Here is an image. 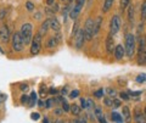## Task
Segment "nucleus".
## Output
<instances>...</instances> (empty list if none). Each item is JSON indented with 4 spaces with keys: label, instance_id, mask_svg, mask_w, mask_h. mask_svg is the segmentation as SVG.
<instances>
[{
    "label": "nucleus",
    "instance_id": "23",
    "mask_svg": "<svg viewBox=\"0 0 146 123\" xmlns=\"http://www.w3.org/2000/svg\"><path fill=\"white\" fill-rule=\"evenodd\" d=\"M36 100H38V95H36L35 92H32L31 95H29V107H33L34 105L36 104Z\"/></svg>",
    "mask_w": 146,
    "mask_h": 123
},
{
    "label": "nucleus",
    "instance_id": "26",
    "mask_svg": "<svg viewBox=\"0 0 146 123\" xmlns=\"http://www.w3.org/2000/svg\"><path fill=\"white\" fill-rule=\"evenodd\" d=\"M105 92L107 93V95H108V98H116L117 96V90L115 89V88H106V90H105Z\"/></svg>",
    "mask_w": 146,
    "mask_h": 123
},
{
    "label": "nucleus",
    "instance_id": "42",
    "mask_svg": "<svg viewBox=\"0 0 146 123\" xmlns=\"http://www.w3.org/2000/svg\"><path fill=\"white\" fill-rule=\"evenodd\" d=\"M31 118L33 121H38L39 118H40V115H39L38 112H34V113H32V115H31Z\"/></svg>",
    "mask_w": 146,
    "mask_h": 123
},
{
    "label": "nucleus",
    "instance_id": "53",
    "mask_svg": "<svg viewBox=\"0 0 146 123\" xmlns=\"http://www.w3.org/2000/svg\"><path fill=\"white\" fill-rule=\"evenodd\" d=\"M43 123H50L49 118H46V117H45V118H44V121H43Z\"/></svg>",
    "mask_w": 146,
    "mask_h": 123
},
{
    "label": "nucleus",
    "instance_id": "30",
    "mask_svg": "<svg viewBox=\"0 0 146 123\" xmlns=\"http://www.w3.org/2000/svg\"><path fill=\"white\" fill-rule=\"evenodd\" d=\"M61 108L63 110V112H70V111H71V105L68 104L66 100H63V101H62V107H61Z\"/></svg>",
    "mask_w": 146,
    "mask_h": 123
},
{
    "label": "nucleus",
    "instance_id": "1",
    "mask_svg": "<svg viewBox=\"0 0 146 123\" xmlns=\"http://www.w3.org/2000/svg\"><path fill=\"white\" fill-rule=\"evenodd\" d=\"M125 56L128 59H133L135 55V50H136V39L135 35L133 33H127L125 34Z\"/></svg>",
    "mask_w": 146,
    "mask_h": 123
},
{
    "label": "nucleus",
    "instance_id": "32",
    "mask_svg": "<svg viewBox=\"0 0 146 123\" xmlns=\"http://www.w3.org/2000/svg\"><path fill=\"white\" fill-rule=\"evenodd\" d=\"M104 94H105V90L101 88V89H99V90H96V92L94 93V95H95V98H98V99H101L102 96H104Z\"/></svg>",
    "mask_w": 146,
    "mask_h": 123
},
{
    "label": "nucleus",
    "instance_id": "44",
    "mask_svg": "<svg viewBox=\"0 0 146 123\" xmlns=\"http://www.w3.org/2000/svg\"><path fill=\"white\" fill-rule=\"evenodd\" d=\"M80 106H82L83 110H85V108H86V100L84 98H80Z\"/></svg>",
    "mask_w": 146,
    "mask_h": 123
},
{
    "label": "nucleus",
    "instance_id": "28",
    "mask_svg": "<svg viewBox=\"0 0 146 123\" xmlns=\"http://www.w3.org/2000/svg\"><path fill=\"white\" fill-rule=\"evenodd\" d=\"M20 102H21L22 105H28V104H29V95L22 94L21 98H20Z\"/></svg>",
    "mask_w": 146,
    "mask_h": 123
},
{
    "label": "nucleus",
    "instance_id": "24",
    "mask_svg": "<svg viewBox=\"0 0 146 123\" xmlns=\"http://www.w3.org/2000/svg\"><path fill=\"white\" fill-rule=\"evenodd\" d=\"M131 4V0H121L119 1V10L123 12L125 11V9H128V6H129Z\"/></svg>",
    "mask_w": 146,
    "mask_h": 123
},
{
    "label": "nucleus",
    "instance_id": "12",
    "mask_svg": "<svg viewBox=\"0 0 146 123\" xmlns=\"http://www.w3.org/2000/svg\"><path fill=\"white\" fill-rule=\"evenodd\" d=\"M115 42H113V35L112 34H110L107 35V38H106V51L108 54H112L113 51H115Z\"/></svg>",
    "mask_w": 146,
    "mask_h": 123
},
{
    "label": "nucleus",
    "instance_id": "41",
    "mask_svg": "<svg viewBox=\"0 0 146 123\" xmlns=\"http://www.w3.org/2000/svg\"><path fill=\"white\" fill-rule=\"evenodd\" d=\"M6 13H7V10L6 9H1V10H0V20H4V17L6 16Z\"/></svg>",
    "mask_w": 146,
    "mask_h": 123
},
{
    "label": "nucleus",
    "instance_id": "19",
    "mask_svg": "<svg viewBox=\"0 0 146 123\" xmlns=\"http://www.w3.org/2000/svg\"><path fill=\"white\" fill-rule=\"evenodd\" d=\"M115 0H104V5H102V11L104 12H108L110 9L112 7Z\"/></svg>",
    "mask_w": 146,
    "mask_h": 123
},
{
    "label": "nucleus",
    "instance_id": "50",
    "mask_svg": "<svg viewBox=\"0 0 146 123\" xmlns=\"http://www.w3.org/2000/svg\"><path fill=\"white\" fill-rule=\"evenodd\" d=\"M55 113H56V115H61V113H63V110L62 108H58V110L55 111Z\"/></svg>",
    "mask_w": 146,
    "mask_h": 123
},
{
    "label": "nucleus",
    "instance_id": "5",
    "mask_svg": "<svg viewBox=\"0 0 146 123\" xmlns=\"http://www.w3.org/2000/svg\"><path fill=\"white\" fill-rule=\"evenodd\" d=\"M84 35H85V40L90 42L94 37V20L93 19H86L85 25H84Z\"/></svg>",
    "mask_w": 146,
    "mask_h": 123
},
{
    "label": "nucleus",
    "instance_id": "51",
    "mask_svg": "<svg viewBox=\"0 0 146 123\" xmlns=\"http://www.w3.org/2000/svg\"><path fill=\"white\" fill-rule=\"evenodd\" d=\"M78 121H79V123H88L84 117H83V118H78Z\"/></svg>",
    "mask_w": 146,
    "mask_h": 123
},
{
    "label": "nucleus",
    "instance_id": "55",
    "mask_svg": "<svg viewBox=\"0 0 146 123\" xmlns=\"http://www.w3.org/2000/svg\"><path fill=\"white\" fill-rule=\"evenodd\" d=\"M61 1H66V0H61Z\"/></svg>",
    "mask_w": 146,
    "mask_h": 123
},
{
    "label": "nucleus",
    "instance_id": "56",
    "mask_svg": "<svg viewBox=\"0 0 146 123\" xmlns=\"http://www.w3.org/2000/svg\"><path fill=\"white\" fill-rule=\"evenodd\" d=\"M73 1H77V0H73Z\"/></svg>",
    "mask_w": 146,
    "mask_h": 123
},
{
    "label": "nucleus",
    "instance_id": "21",
    "mask_svg": "<svg viewBox=\"0 0 146 123\" xmlns=\"http://www.w3.org/2000/svg\"><path fill=\"white\" fill-rule=\"evenodd\" d=\"M128 21L131 22V23L134 22V5L133 4H130L128 6Z\"/></svg>",
    "mask_w": 146,
    "mask_h": 123
},
{
    "label": "nucleus",
    "instance_id": "54",
    "mask_svg": "<svg viewBox=\"0 0 146 123\" xmlns=\"http://www.w3.org/2000/svg\"><path fill=\"white\" fill-rule=\"evenodd\" d=\"M144 113H145V117H146V107H145V111H144Z\"/></svg>",
    "mask_w": 146,
    "mask_h": 123
},
{
    "label": "nucleus",
    "instance_id": "27",
    "mask_svg": "<svg viewBox=\"0 0 146 123\" xmlns=\"http://www.w3.org/2000/svg\"><path fill=\"white\" fill-rule=\"evenodd\" d=\"M71 11V5H67L63 7V10H62V17H63V22H66L67 21V15L70 13Z\"/></svg>",
    "mask_w": 146,
    "mask_h": 123
},
{
    "label": "nucleus",
    "instance_id": "25",
    "mask_svg": "<svg viewBox=\"0 0 146 123\" xmlns=\"http://www.w3.org/2000/svg\"><path fill=\"white\" fill-rule=\"evenodd\" d=\"M80 111H82V107H79L78 105H76V104L71 105V112H72L74 116H79Z\"/></svg>",
    "mask_w": 146,
    "mask_h": 123
},
{
    "label": "nucleus",
    "instance_id": "43",
    "mask_svg": "<svg viewBox=\"0 0 146 123\" xmlns=\"http://www.w3.org/2000/svg\"><path fill=\"white\" fill-rule=\"evenodd\" d=\"M128 94H129L130 98H134V96H139V95H141V92H128Z\"/></svg>",
    "mask_w": 146,
    "mask_h": 123
},
{
    "label": "nucleus",
    "instance_id": "20",
    "mask_svg": "<svg viewBox=\"0 0 146 123\" xmlns=\"http://www.w3.org/2000/svg\"><path fill=\"white\" fill-rule=\"evenodd\" d=\"M140 16H141V22L146 21V0H144L143 4H141V9H140Z\"/></svg>",
    "mask_w": 146,
    "mask_h": 123
},
{
    "label": "nucleus",
    "instance_id": "37",
    "mask_svg": "<svg viewBox=\"0 0 146 123\" xmlns=\"http://www.w3.org/2000/svg\"><path fill=\"white\" fill-rule=\"evenodd\" d=\"M78 25H79V22H78V20H76V22H74V26H73V31H72V35L74 37L76 35V33L78 32Z\"/></svg>",
    "mask_w": 146,
    "mask_h": 123
},
{
    "label": "nucleus",
    "instance_id": "29",
    "mask_svg": "<svg viewBox=\"0 0 146 123\" xmlns=\"http://www.w3.org/2000/svg\"><path fill=\"white\" fill-rule=\"evenodd\" d=\"M138 83H145L146 82V73H140L136 76V79H135Z\"/></svg>",
    "mask_w": 146,
    "mask_h": 123
},
{
    "label": "nucleus",
    "instance_id": "11",
    "mask_svg": "<svg viewBox=\"0 0 146 123\" xmlns=\"http://www.w3.org/2000/svg\"><path fill=\"white\" fill-rule=\"evenodd\" d=\"M113 55H115L116 60H122V59L125 56V49H124V47H123L122 44L116 45L115 51H113Z\"/></svg>",
    "mask_w": 146,
    "mask_h": 123
},
{
    "label": "nucleus",
    "instance_id": "8",
    "mask_svg": "<svg viewBox=\"0 0 146 123\" xmlns=\"http://www.w3.org/2000/svg\"><path fill=\"white\" fill-rule=\"evenodd\" d=\"M85 42L86 40H85V35H84V29L79 28L78 32H77L76 35H74V47L79 50V49L83 48Z\"/></svg>",
    "mask_w": 146,
    "mask_h": 123
},
{
    "label": "nucleus",
    "instance_id": "45",
    "mask_svg": "<svg viewBox=\"0 0 146 123\" xmlns=\"http://www.w3.org/2000/svg\"><path fill=\"white\" fill-rule=\"evenodd\" d=\"M52 7V13H55V12H57L58 10H60V7H58V4L56 3V4H55V5L54 6H51Z\"/></svg>",
    "mask_w": 146,
    "mask_h": 123
},
{
    "label": "nucleus",
    "instance_id": "10",
    "mask_svg": "<svg viewBox=\"0 0 146 123\" xmlns=\"http://www.w3.org/2000/svg\"><path fill=\"white\" fill-rule=\"evenodd\" d=\"M133 118H134V122L135 123H146V117H145V113L141 108L136 107L134 110L133 113Z\"/></svg>",
    "mask_w": 146,
    "mask_h": 123
},
{
    "label": "nucleus",
    "instance_id": "15",
    "mask_svg": "<svg viewBox=\"0 0 146 123\" xmlns=\"http://www.w3.org/2000/svg\"><path fill=\"white\" fill-rule=\"evenodd\" d=\"M58 44H60V42H58L57 38L55 37V35H54V37H50V38L46 40V48H48V49H54V48H56Z\"/></svg>",
    "mask_w": 146,
    "mask_h": 123
},
{
    "label": "nucleus",
    "instance_id": "52",
    "mask_svg": "<svg viewBox=\"0 0 146 123\" xmlns=\"http://www.w3.org/2000/svg\"><path fill=\"white\" fill-rule=\"evenodd\" d=\"M55 123H66V122L62 121V120H56V121H55Z\"/></svg>",
    "mask_w": 146,
    "mask_h": 123
},
{
    "label": "nucleus",
    "instance_id": "39",
    "mask_svg": "<svg viewBox=\"0 0 146 123\" xmlns=\"http://www.w3.org/2000/svg\"><path fill=\"white\" fill-rule=\"evenodd\" d=\"M86 108H94V102L91 99H86Z\"/></svg>",
    "mask_w": 146,
    "mask_h": 123
},
{
    "label": "nucleus",
    "instance_id": "35",
    "mask_svg": "<svg viewBox=\"0 0 146 123\" xmlns=\"http://www.w3.org/2000/svg\"><path fill=\"white\" fill-rule=\"evenodd\" d=\"M112 102H113V99L112 98H105L104 99V104L108 107H112Z\"/></svg>",
    "mask_w": 146,
    "mask_h": 123
},
{
    "label": "nucleus",
    "instance_id": "33",
    "mask_svg": "<svg viewBox=\"0 0 146 123\" xmlns=\"http://www.w3.org/2000/svg\"><path fill=\"white\" fill-rule=\"evenodd\" d=\"M121 100L119 99H116V98H113V102H112V107L113 108H118V107H121Z\"/></svg>",
    "mask_w": 146,
    "mask_h": 123
},
{
    "label": "nucleus",
    "instance_id": "46",
    "mask_svg": "<svg viewBox=\"0 0 146 123\" xmlns=\"http://www.w3.org/2000/svg\"><path fill=\"white\" fill-rule=\"evenodd\" d=\"M46 4L49 6H54L55 4H56V1H55V0H46Z\"/></svg>",
    "mask_w": 146,
    "mask_h": 123
},
{
    "label": "nucleus",
    "instance_id": "3",
    "mask_svg": "<svg viewBox=\"0 0 146 123\" xmlns=\"http://www.w3.org/2000/svg\"><path fill=\"white\" fill-rule=\"evenodd\" d=\"M42 43H43V35L38 32L33 37V40L31 43V49H29L31 55H38L42 51Z\"/></svg>",
    "mask_w": 146,
    "mask_h": 123
},
{
    "label": "nucleus",
    "instance_id": "7",
    "mask_svg": "<svg viewBox=\"0 0 146 123\" xmlns=\"http://www.w3.org/2000/svg\"><path fill=\"white\" fill-rule=\"evenodd\" d=\"M85 1H86V0H77L76 4H74V6L71 9V11H70V17H71L73 21H76L77 19H78V16H79V13H80V11H82V9H83V6H84Z\"/></svg>",
    "mask_w": 146,
    "mask_h": 123
},
{
    "label": "nucleus",
    "instance_id": "48",
    "mask_svg": "<svg viewBox=\"0 0 146 123\" xmlns=\"http://www.w3.org/2000/svg\"><path fill=\"white\" fill-rule=\"evenodd\" d=\"M45 88V85H42V89H40V94H42V96L44 94H46V89H44Z\"/></svg>",
    "mask_w": 146,
    "mask_h": 123
},
{
    "label": "nucleus",
    "instance_id": "36",
    "mask_svg": "<svg viewBox=\"0 0 146 123\" xmlns=\"http://www.w3.org/2000/svg\"><path fill=\"white\" fill-rule=\"evenodd\" d=\"M78 96H79V90H77V89L72 90V92L70 93V98L71 99H76V98H78Z\"/></svg>",
    "mask_w": 146,
    "mask_h": 123
},
{
    "label": "nucleus",
    "instance_id": "34",
    "mask_svg": "<svg viewBox=\"0 0 146 123\" xmlns=\"http://www.w3.org/2000/svg\"><path fill=\"white\" fill-rule=\"evenodd\" d=\"M26 9H27L28 11H34L35 6H34V4L32 3V1H27V3H26Z\"/></svg>",
    "mask_w": 146,
    "mask_h": 123
},
{
    "label": "nucleus",
    "instance_id": "18",
    "mask_svg": "<svg viewBox=\"0 0 146 123\" xmlns=\"http://www.w3.org/2000/svg\"><path fill=\"white\" fill-rule=\"evenodd\" d=\"M138 63L139 65H146V49L144 51L138 53Z\"/></svg>",
    "mask_w": 146,
    "mask_h": 123
},
{
    "label": "nucleus",
    "instance_id": "49",
    "mask_svg": "<svg viewBox=\"0 0 146 123\" xmlns=\"http://www.w3.org/2000/svg\"><path fill=\"white\" fill-rule=\"evenodd\" d=\"M49 93H50V94H57V89L50 88V89H49Z\"/></svg>",
    "mask_w": 146,
    "mask_h": 123
},
{
    "label": "nucleus",
    "instance_id": "9",
    "mask_svg": "<svg viewBox=\"0 0 146 123\" xmlns=\"http://www.w3.org/2000/svg\"><path fill=\"white\" fill-rule=\"evenodd\" d=\"M11 39V34H10V29L6 25H1L0 26V42L1 43H9V40Z\"/></svg>",
    "mask_w": 146,
    "mask_h": 123
},
{
    "label": "nucleus",
    "instance_id": "47",
    "mask_svg": "<svg viewBox=\"0 0 146 123\" xmlns=\"http://www.w3.org/2000/svg\"><path fill=\"white\" fill-rule=\"evenodd\" d=\"M38 106L39 107H45V101H44V100H39V101H38Z\"/></svg>",
    "mask_w": 146,
    "mask_h": 123
},
{
    "label": "nucleus",
    "instance_id": "22",
    "mask_svg": "<svg viewBox=\"0 0 146 123\" xmlns=\"http://www.w3.org/2000/svg\"><path fill=\"white\" fill-rule=\"evenodd\" d=\"M111 118H112V121L113 122H116V123H123L124 121H123V117L121 113H118V112H112L111 113Z\"/></svg>",
    "mask_w": 146,
    "mask_h": 123
},
{
    "label": "nucleus",
    "instance_id": "40",
    "mask_svg": "<svg viewBox=\"0 0 146 123\" xmlns=\"http://www.w3.org/2000/svg\"><path fill=\"white\" fill-rule=\"evenodd\" d=\"M28 84L27 83H22V84H20V90L21 92H27V90H28Z\"/></svg>",
    "mask_w": 146,
    "mask_h": 123
},
{
    "label": "nucleus",
    "instance_id": "38",
    "mask_svg": "<svg viewBox=\"0 0 146 123\" xmlns=\"http://www.w3.org/2000/svg\"><path fill=\"white\" fill-rule=\"evenodd\" d=\"M52 102H54V99H48L46 101H45V108H51L52 107Z\"/></svg>",
    "mask_w": 146,
    "mask_h": 123
},
{
    "label": "nucleus",
    "instance_id": "4",
    "mask_svg": "<svg viewBox=\"0 0 146 123\" xmlns=\"http://www.w3.org/2000/svg\"><path fill=\"white\" fill-rule=\"evenodd\" d=\"M11 48L15 53H21L22 50H23L25 44L22 42L20 32H15V33L11 35Z\"/></svg>",
    "mask_w": 146,
    "mask_h": 123
},
{
    "label": "nucleus",
    "instance_id": "17",
    "mask_svg": "<svg viewBox=\"0 0 146 123\" xmlns=\"http://www.w3.org/2000/svg\"><path fill=\"white\" fill-rule=\"evenodd\" d=\"M50 29V23H49V20H45L42 26H40V29H39V33L42 35H45L48 33V31Z\"/></svg>",
    "mask_w": 146,
    "mask_h": 123
},
{
    "label": "nucleus",
    "instance_id": "16",
    "mask_svg": "<svg viewBox=\"0 0 146 123\" xmlns=\"http://www.w3.org/2000/svg\"><path fill=\"white\" fill-rule=\"evenodd\" d=\"M101 23H102V17L101 16H99V17H96V19L94 20V35H96L100 32Z\"/></svg>",
    "mask_w": 146,
    "mask_h": 123
},
{
    "label": "nucleus",
    "instance_id": "13",
    "mask_svg": "<svg viewBox=\"0 0 146 123\" xmlns=\"http://www.w3.org/2000/svg\"><path fill=\"white\" fill-rule=\"evenodd\" d=\"M49 23H50V29H52L54 32H60L61 29V23L58 22V20L56 17H51V19H49Z\"/></svg>",
    "mask_w": 146,
    "mask_h": 123
},
{
    "label": "nucleus",
    "instance_id": "14",
    "mask_svg": "<svg viewBox=\"0 0 146 123\" xmlns=\"http://www.w3.org/2000/svg\"><path fill=\"white\" fill-rule=\"evenodd\" d=\"M122 117H123V121L125 123H130L131 113H130V108L128 106H122Z\"/></svg>",
    "mask_w": 146,
    "mask_h": 123
},
{
    "label": "nucleus",
    "instance_id": "31",
    "mask_svg": "<svg viewBox=\"0 0 146 123\" xmlns=\"http://www.w3.org/2000/svg\"><path fill=\"white\" fill-rule=\"evenodd\" d=\"M119 96H121V100H123V101H129V99H130L129 94L125 93V92H121L119 93Z\"/></svg>",
    "mask_w": 146,
    "mask_h": 123
},
{
    "label": "nucleus",
    "instance_id": "6",
    "mask_svg": "<svg viewBox=\"0 0 146 123\" xmlns=\"http://www.w3.org/2000/svg\"><path fill=\"white\" fill-rule=\"evenodd\" d=\"M121 29V17L118 15H113L110 21V34L116 35Z\"/></svg>",
    "mask_w": 146,
    "mask_h": 123
},
{
    "label": "nucleus",
    "instance_id": "2",
    "mask_svg": "<svg viewBox=\"0 0 146 123\" xmlns=\"http://www.w3.org/2000/svg\"><path fill=\"white\" fill-rule=\"evenodd\" d=\"M22 42L25 45H31L32 40H33V26L31 23H23L21 26V31H20Z\"/></svg>",
    "mask_w": 146,
    "mask_h": 123
}]
</instances>
